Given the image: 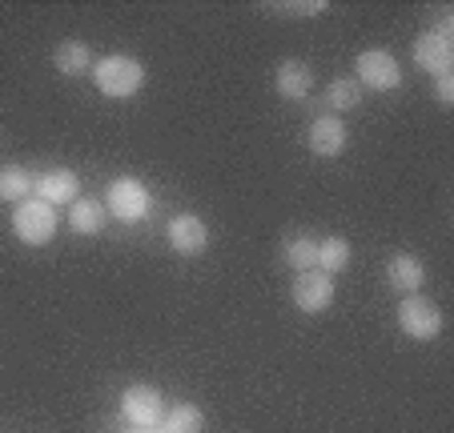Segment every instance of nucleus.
<instances>
[{"mask_svg":"<svg viewBox=\"0 0 454 433\" xmlns=\"http://www.w3.org/2000/svg\"><path fill=\"white\" fill-rule=\"evenodd\" d=\"M93 81L97 89H101L105 97H113V101H125V97H133L141 85H145V68L137 65L133 57H105L101 65L93 68Z\"/></svg>","mask_w":454,"mask_h":433,"instance_id":"f257e3e1","label":"nucleus"},{"mask_svg":"<svg viewBox=\"0 0 454 433\" xmlns=\"http://www.w3.org/2000/svg\"><path fill=\"white\" fill-rule=\"evenodd\" d=\"M12 229H17V237L25 245H44L57 233V209L49 201H41V197H25L17 205V213H12Z\"/></svg>","mask_w":454,"mask_h":433,"instance_id":"f03ea898","label":"nucleus"},{"mask_svg":"<svg viewBox=\"0 0 454 433\" xmlns=\"http://www.w3.org/2000/svg\"><path fill=\"white\" fill-rule=\"evenodd\" d=\"M121 409H125V417L137 425V429H153L165 417V398L153 385H129V390L121 393Z\"/></svg>","mask_w":454,"mask_h":433,"instance_id":"7ed1b4c3","label":"nucleus"},{"mask_svg":"<svg viewBox=\"0 0 454 433\" xmlns=\"http://www.w3.org/2000/svg\"><path fill=\"white\" fill-rule=\"evenodd\" d=\"M109 213L117 217V221H125V225L141 221V217L149 213L145 185H141V181H133V177L113 181V185H109Z\"/></svg>","mask_w":454,"mask_h":433,"instance_id":"20e7f679","label":"nucleus"},{"mask_svg":"<svg viewBox=\"0 0 454 433\" xmlns=\"http://www.w3.org/2000/svg\"><path fill=\"white\" fill-rule=\"evenodd\" d=\"M398 325H403L411 337L430 341L442 333V313H438V305L427 298H406L403 305H398Z\"/></svg>","mask_w":454,"mask_h":433,"instance_id":"39448f33","label":"nucleus"},{"mask_svg":"<svg viewBox=\"0 0 454 433\" xmlns=\"http://www.w3.org/2000/svg\"><path fill=\"white\" fill-rule=\"evenodd\" d=\"M334 301V281L322 269H306L294 277V305L306 309V313H322Z\"/></svg>","mask_w":454,"mask_h":433,"instance_id":"423d86ee","label":"nucleus"},{"mask_svg":"<svg viewBox=\"0 0 454 433\" xmlns=\"http://www.w3.org/2000/svg\"><path fill=\"white\" fill-rule=\"evenodd\" d=\"M358 77H362V85H370V89H398L403 73H398V60L390 57V52L370 49L358 57Z\"/></svg>","mask_w":454,"mask_h":433,"instance_id":"0eeeda50","label":"nucleus"},{"mask_svg":"<svg viewBox=\"0 0 454 433\" xmlns=\"http://www.w3.org/2000/svg\"><path fill=\"white\" fill-rule=\"evenodd\" d=\"M414 60H419V68L434 73V77H446L454 65V41H446L438 33H422L414 41Z\"/></svg>","mask_w":454,"mask_h":433,"instance_id":"6e6552de","label":"nucleus"},{"mask_svg":"<svg viewBox=\"0 0 454 433\" xmlns=\"http://www.w3.org/2000/svg\"><path fill=\"white\" fill-rule=\"evenodd\" d=\"M206 241H209L206 221H198L193 213H181V217H173V221H169V245L177 249L181 257L201 253V249H206Z\"/></svg>","mask_w":454,"mask_h":433,"instance_id":"1a4fd4ad","label":"nucleus"},{"mask_svg":"<svg viewBox=\"0 0 454 433\" xmlns=\"http://www.w3.org/2000/svg\"><path fill=\"white\" fill-rule=\"evenodd\" d=\"M77 185H81L77 173L52 169V173H41V177H36V197L49 205H73L77 201Z\"/></svg>","mask_w":454,"mask_h":433,"instance_id":"9d476101","label":"nucleus"},{"mask_svg":"<svg viewBox=\"0 0 454 433\" xmlns=\"http://www.w3.org/2000/svg\"><path fill=\"white\" fill-rule=\"evenodd\" d=\"M309 149L317 157H338L346 149V125L338 117H317L309 125Z\"/></svg>","mask_w":454,"mask_h":433,"instance_id":"9b49d317","label":"nucleus"},{"mask_svg":"<svg viewBox=\"0 0 454 433\" xmlns=\"http://www.w3.org/2000/svg\"><path fill=\"white\" fill-rule=\"evenodd\" d=\"M274 81H278V93H282L286 101H306L309 89H314V73H309L301 60H282Z\"/></svg>","mask_w":454,"mask_h":433,"instance_id":"f8f14e48","label":"nucleus"},{"mask_svg":"<svg viewBox=\"0 0 454 433\" xmlns=\"http://www.w3.org/2000/svg\"><path fill=\"white\" fill-rule=\"evenodd\" d=\"M386 273H390V285H395L398 293H414V289H422V281H427V269H422V261H414L411 253H398Z\"/></svg>","mask_w":454,"mask_h":433,"instance_id":"ddd939ff","label":"nucleus"},{"mask_svg":"<svg viewBox=\"0 0 454 433\" xmlns=\"http://www.w3.org/2000/svg\"><path fill=\"white\" fill-rule=\"evenodd\" d=\"M105 225V209L101 201H89V197H77L69 209V229L73 233H85V237H93V233H101Z\"/></svg>","mask_w":454,"mask_h":433,"instance_id":"4468645a","label":"nucleus"},{"mask_svg":"<svg viewBox=\"0 0 454 433\" xmlns=\"http://www.w3.org/2000/svg\"><path fill=\"white\" fill-rule=\"evenodd\" d=\"M52 60H57V68L65 77H81V73H89V65H93V52L81 41H65V44H57Z\"/></svg>","mask_w":454,"mask_h":433,"instance_id":"2eb2a0df","label":"nucleus"},{"mask_svg":"<svg viewBox=\"0 0 454 433\" xmlns=\"http://www.w3.org/2000/svg\"><path fill=\"white\" fill-rule=\"evenodd\" d=\"M350 265V241L346 237H326L317 241V269L322 273H338Z\"/></svg>","mask_w":454,"mask_h":433,"instance_id":"dca6fc26","label":"nucleus"},{"mask_svg":"<svg viewBox=\"0 0 454 433\" xmlns=\"http://www.w3.org/2000/svg\"><path fill=\"white\" fill-rule=\"evenodd\" d=\"M286 261H290L298 273L317 269V241H314V237H306V233L290 237V241H286Z\"/></svg>","mask_w":454,"mask_h":433,"instance_id":"f3484780","label":"nucleus"},{"mask_svg":"<svg viewBox=\"0 0 454 433\" xmlns=\"http://www.w3.org/2000/svg\"><path fill=\"white\" fill-rule=\"evenodd\" d=\"M161 433H201V409L198 406H173L169 414H165V425Z\"/></svg>","mask_w":454,"mask_h":433,"instance_id":"a211bd4d","label":"nucleus"},{"mask_svg":"<svg viewBox=\"0 0 454 433\" xmlns=\"http://www.w3.org/2000/svg\"><path fill=\"white\" fill-rule=\"evenodd\" d=\"M28 189H33V177H28L20 165H9V169H0V197L4 201H25Z\"/></svg>","mask_w":454,"mask_h":433,"instance_id":"6ab92c4d","label":"nucleus"},{"mask_svg":"<svg viewBox=\"0 0 454 433\" xmlns=\"http://www.w3.org/2000/svg\"><path fill=\"white\" fill-rule=\"evenodd\" d=\"M326 97H330V104H334L338 112H346V109H358L362 89H358V81H334Z\"/></svg>","mask_w":454,"mask_h":433,"instance_id":"aec40b11","label":"nucleus"},{"mask_svg":"<svg viewBox=\"0 0 454 433\" xmlns=\"http://www.w3.org/2000/svg\"><path fill=\"white\" fill-rule=\"evenodd\" d=\"M438 101H442V104L454 101V77H450V73H446V77H438Z\"/></svg>","mask_w":454,"mask_h":433,"instance_id":"412c9836","label":"nucleus"},{"mask_svg":"<svg viewBox=\"0 0 454 433\" xmlns=\"http://www.w3.org/2000/svg\"><path fill=\"white\" fill-rule=\"evenodd\" d=\"M278 9H286V12H294V17H301V12H322L326 4H322V0H314V4H278Z\"/></svg>","mask_w":454,"mask_h":433,"instance_id":"4be33fe9","label":"nucleus"}]
</instances>
